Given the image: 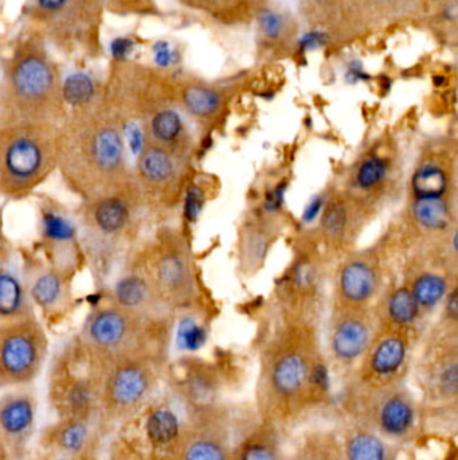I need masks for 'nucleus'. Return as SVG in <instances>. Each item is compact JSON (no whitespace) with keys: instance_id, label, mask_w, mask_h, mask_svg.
I'll use <instances>...</instances> for the list:
<instances>
[{"instance_id":"27","label":"nucleus","mask_w":458,"mask_h":460,"mask_svg":"<svg viewBox=\"0 0 458 460\" xmlns=\"http://www.w3.org/2000/svg\"><path fill=\"white\" fill-rule=\"evenodd\" d=\"M413 213L421 226L429 230H445L452 222V211L444 198L418 200L415 198Z\"/></svg>"},{"instance_id":"2","label":"nucleus","mask_w":458,"mask_h":460,"mask_svg":"<svg viewBox=\"0 0 458 460\" xmlns=\"http://www.w3.org/2000/svg\"><path fill=\"white\" fill-rule=\"evenodd\" d=\"M66 116L57 62L38 33L23 38L0 77V124L60 127Z\"/></svg>"},{"instance_id":"15","label":"nucleus","mask_w":458,"mask_h":460,"mask_svg":"<svg viewBox=\"0 0 458 460\" xmlns=\"http://www.w3.org/2000/svg\"><path fill=\"white\" fill-rule=\"evenodd\" d=\"M135 158L136 165L132 168V176L144 201L171 189L177 178L176 155L144 140Z\"/></svg>"},{"instance_id":"18","label":"nucleus","mask_w":458,"mask_h":460,"mask_svg":"<svg viewBox=\"0 0 458 460\" xmlns=\"http://www.w3.org/2000/svg\"><path fill=\"white\" fill-rule=\"evenodd\" d=\"M339 436L344 460H396V446L359 423L349 422Z\"/></svg>"},{"instance_id":"23","label":"nucleus","mask_w":458,"mask_h":460,"mask_svg":"<svg viewBox=\"0 0 458 460\" xmlns=\"http://www.w3.org/2000/svg\"><path fill=\"white\" fill-rule=\"evenodd\" d=\"M287 460H344L340 436L325 428L308 431Z\"/></svg>"},{"instance_id":"30","label":"nucleus","mask_w":458,"mask_h":460,"mask_svg":"<svg viewBox=\"0 0 458 460\" xmlns=\"http://www.w3.org/2000/svg\"><path fill=\"white\" fill-rule=\"evenodd\" d=\"M388 316L398 326H409L417 319L420 306L407 288H399L388 299Z\"/></svg>"},{"instance_id":"19","label":"nucleus","mask_w":458,"mask_h":460,"mask_svg":"<svg viewBox=\"0 0 458 460\" xmlns=\"http://www.w3.org/2000/svg\"><path fill=\"white\" fill-rule=\"evenodd\" d=\"M33 316H37L36 308L22 275L10 268V264L0 267V324Z\"/></svg>"},{"instance_id":"12","label":"nucleus","mask_w":458,"mask_h":460,"mask_svg":"<svg viewBox=\"0 0 458 460\" xmlns=\"http://www.w3.org/2000/svg\"><path fill=\"white\" fill-rule=\"evenodd\" d=\"M232 449L225 415L208 406L180 431L172 460H230Z\"/></svg>"},{"instance_id":"4","label":"nucleus","mask_w":458,"mask_h":460,"mask_svg":"<svg viewBox=\"0 0 458 460\" xmlns=\"http://www.w3.org/2000/svg\"><path fill=\"white\" fill-rule=\"evenodd\" d=\"M58 127L0 124V198L26 200L57 173Z\"/></svg>"},{"instance_id":"14","label":"nucleus","mask_w":458,"mask_h":460,"mask_svg":"<svg viewBox=\"0 0 458 460\" xmlns=\"http://www.w3.org/2000/svg\"><path fill=\"white\" fill-rule=\"evenodd\" d=\"M36 396L26 388H15L0 396V441L12 459L25 454L36 428Z\"/></svg>"},{"instance_id":"16","label":"nucleus","mask_w":458,"mask_h":460,"mask_svg":"<svg viewBox=\"0 0 458 460\" xmlns=\"http://www.w3.org/2000/svg\"><path fill=\"white\" fill-rule=\"evenodd\" d=\"M105 298L132 313L159 318L160 299L144 272L129 261H124Z\"/></svg>"},{"instance_id":"1","label":"nucleus","mask_w":458,"mask_h":460,"mask_svg":"<svg viewBox=\"0 0 458 460\" xmlns=\"http://www.w3.org/2000/svg\"><path fill=\"white\" fill-rule=\"evenodd\" d=\"M57 173L81 202L132 178L126 132L104 94L92 107L71 111L58 127Z\"/></svg>"},{"instance_id":"5","label":"nucleus","mask_w":458,"mask_h":460,"mask_svg":"<svg viewBox=\"0 0 458 460\" xmlns=\"http://www.w3.org/2000/svg\"><path fill=\"white\" fill-rule=\"evenodd\" d=\"M159 321L126 310L105 298L92 307L78 338L102 362L142 357L159 365L163 353Z\"/></svg>"},{"instance_id":"17","label":"nucleus","mask_w":458,"mask_h":460,"mask_svg":"<svg viewBox=\"0 0 458 460\" xmlns=\"http://www.w3.org/2000/svg\"><path fill=\"white\" fill-rule=\"evenodd\" d=\"M372 329L367 322L356 316H347L333 327L331 353L341 367L354 366L372 345Z\"/></svg>"},{"instance_id":"41","label":"nucleus","mask_w":458,"mask_h":460,"mask_svg":"<svg viewBox=\"0 0 458 460\" xmlns=\"http://www.w3.org/2000/svg\"><path fill=\"white\" fill-rule=\"evenodd\" d=\"M12 245L6 232L4 208L0 206V267L7 266L12 259Z\"/></svg>"},{"instance_id":"33","label":"nucleus","mask_w":458,"mask_h":460,"mask_svg":"<svg viewBox=\"0 0 458 460\" xmlns=\"http://www.w3.org/2000/svg\"><path fill=\"white\" fill-rule=\"evenodd\" d=\"M261 33L270 41H279L287 30V20L282 12L274 10H265L258 17Z\"/></svg>"},{"instance_id":"22","label":"nucleus","mask_w":458,"mask_h":460,"mask_svg":"<svg viewBox=\"0 0 458 460\" xmlns=\"http://www.w3.org/2000/svg\"><path fill=\"white\" fill-rule=\"evenodd\" d=\"M377 285V272L367 261L352 260L341 269V295L349 303L360 304L370 300Z\"/></svg>"},{"instance_id":"42","label":"nucleus","mask_w":458,"mask_h":460,"mask_svg":"<svg viewBox=\"0 0 458 460\" xmlns=\"http://www.w3.org/2000/svg\"><path fill=\"white\" fill-rule=\"evenodd\" d=\"M285 190H287V186H285L284 184L279 185V186L274 187V189L266 195V200H265V208H266V210L276 211L282 208V203H284Z\"/></svg>"},{"instance_id":"31","label":"nucleus","mask_w":458,"mask_h":460,"mask_svg":"<svg viewBox=\"0 0 458 460\" xmlns=\"http://www.w3.org/2000/svg\"><path fill=\"white\" fill-rule=\"evenodd\" d=\"M148 435L155 443L167 444L176 440L180 432L179 423L172 412L159 409L153 412L148 419Z\"/></svg>"},{"instance_id":"28","label":"nucleus","mask_w":458,"mask_h":460,"mask_svg":"<svg viewBox=\"0 0 458 460\" xmlns=\"http://www.w3.org/2000/svg\"><path fill=\"white\" fill-rule=\"evenodd\" d=\"M87 423L89 420L61 419L60 424L53 432V443L65 454H77L86 444L89 435Z\"/></svg>"},{"instance_id":"32","label":"nucleus","mask_w":458,"mask_h":460,"mask_svg":"<svg viewBox=\"0 0 458 460\" xmlns=\"http://www.w3.org/2000/svg\"><path fill=\"white\" fill-rule=\"evenodd\" d=\"M388 163L380 157H372L362 163L356 173V184L362 190L380 186L388 177Z\"/></svg>"},{"instance_id":"11","label":"nucleus","mask_w":458,"mask_h":460,"mask_svg":"<svg viewBox=\"0 0 458 460\" xmlns=\"http://www.w3.org/2000/svg\"><path fill=\"white\" fill-rule=\"evenodd\" d=\"M39 239L50 266L73 277L86 264L76 217L57 205L39 209Z\"/></svg>"},{"instance_id":"38","label":"nucleus","mask_w":458,"mask_h":460,"mask_svg":"<svg viewBox=\"0 0 458 460\" xmlns=\"http://www.w3.org/2000/svg\"><path fill=\"white\" fill-rule=\"evenodd\" d=\"M175 55H176V52L169 42L158 41L152 45L153 62L159 68L166 69L171 66L175 62Z\"/></svg>"},{"instance_id":"29","label":"nucleus","mask_w":458,"mask_h":460,"mask_svg":"<svg viewBox=\"0 0 458 460\" xmlns=\"http://www.w3.org/2000/svg\"><path fill=\"white\" fill-rule=\"evenodd\" d=\"M447 283L444 277L437 274H423L413 285L412 293L422 308H433L446 295Z\"/></svg>"},{"instance_id":"26","label":"nucleus","mask_w":458,"mask_h":460,"mask_svg":"<svg viewBox=\"0 0 458 460\" xmlns=\"http://www.w3.org/2000/svg\"><path fill=\"white\" fill-rule=\"evenodd\" d=\"M183 107L195 118H210L221 108V94L203 86H187L182 94Z\"/></svg>"},{"instance_id":"47","label":"nucleus","mask_w":458,"mask_h":460,"mask_svg":"<svg viewBox=\"0 0 458 460\" xmlns=\"http://www.w3.org/2000/svg\"><path fill=\"white\" fill-rule=\"evenodd\" d=\"M0 460H14L2 441H0Z\"/></svg>"},{"instance_id":"24","label":"nucleus","mask_w":458,"mask_h":460,"mask_svg":"<svg viewBox=\"0 0 458 460\" xmlns=\"http://www.w3.org/2000/svg\"><path fill=\"white\" fill-rule=\"evenodd\" d=\"M104 92L96 78L86 71H73L62 78V99L66 110H85L99 103Z\"/></svg>"},{"instance_id":"37","label":"nucleus","mask_w":458,"mask_h":460,"mask_svg":"<svg viewBox=\"0 0 458 460\" xmlns=\"http://www.w3.org/2000/svg\"><path fill=\"white\" fill-rule=\"evenodd\" d=\"M136 49V42L126 36H119L110 42V57L118 63L127 62Z\"/></svg>"},{"instance_id":"34","label":"nucleus","mask_w":458,"mask_h":460,"mask_svg":"<svg viewBox=\"0 0 458 460\" xmlns=\"http://www.w3.org/2000/svg\"><path fill=\"white\" fill-rule=\"evenodd\" d=\"M180 343L186 349L200 348L206 341V332L200 324H198L194 319L186 318L180 322L179 332H177Z\"/></svg>"},{"instance_id":"3","label":"nucleus","mask_w":458,"mask_h":460,"mask_svg":"<svg viewBox=\"0 0 458 460\" xmlns=\"http://www.w3.org/2000/svg\"><path fill=\"white\" fill-rule=\"evenodd\" d=\"M144 205L134 176L123 186L79 205L76 219L85 258L100 277L110 274L116 261H126Z\"/></svg>"},{"instance_id":"8","label":"nucleus","mask_w":458,"mask_h":460,"mask_svg":"<svg viewBox=\"0 0 458 460\" xmlns=\"http://www.w3.org/2000/svg\"><path fill=\"white\" fill-rule=\"evenodd\" d=\"M158 364L142 357L104 362L99 412L110 420L128 419L152 396Z\"/></svg>"},{"instance_id":"10","label":"nucleus","mask_w":458,"mask_h":460,"mask_svg":"<svg viewBox=\"0 0 458 460\" xmlns=\"http://www.w3.org/2000/svg\"><path fill=\"white\" fill-rule=\"evenodd\" d=\"M409 358V345L401 334H388L372 342L362 357V365L349 383L343 406L404 382L405 369Z\"/></svg>"},{"instance_id":"21","label":"nucleus","mask_w":458,"mask_h":460,"mask_svg":"<svg viewBox=\"0 0 458 460\" xmlns=\"http://www.w3.org/2000/svg\"><path fill=\"white\" fill-rule=\"evenodd\" d=\"M140 129L144 135V140L160 145L176 155L180 140L184 134V123L180 113L172 108H159L143 120Z\"/></svg>"},{"instance_id":"9","label":"nucleus","mask_w":458,"mask_h":460,"mask_svg":"<svg viewBox=\"0 0 458 460\" xmlns=\"http://www.w3.org/2000/svg\"><path fill=\"white\" fill-rule=\"evenodd\" d=\"M49 354L46 329L37 316L0 324V388H26Z\"/></svg>"},{"instance_id":"6","label":"nucleus","mask_w":458,"mask_h":460,"mask_svg":"<svg viewBox=\"0 0 458 460\" xmlns=\"http://www.w3.org/2000/svg\"><path fill=\"white\" fill-rule=\"evenodd\" d=\"M104 362L78 337L68 343L50 370V400L60 419L90 420L99 412Z\"/></svg>"},{"instance_id":"7","label":"nucleus","mask_w":458,"mask_h":460,"mask_svg":"<svg viewBox=\"0 0 458 460\" xmlns=\"http://www.w3.org/2000/svg\"><path fill=\"white\" fill-rule=\"evenodd\" d=\"M344 409L351 422L370 428L394 446L414 441L422 425L420 398H415L405 382L360 398Z\"/></svg>"},{"instance_id":"45","label":"nucleus","mask_w":458,"mask_h":460,"mask_svg":"<svg viewBox=\"0 0 458 460\" xmlns=\"http://www.w3.org/2000/svg\"><path fill=\"white\" fill-rule=\"evenodd\" d=\"M446 314L450 319L455 321L458 316V299H457V291H452L449 293V299H447L446 303Z\"/></svg>"},{"instance_id":"40","label":"nucleus","mask_w":458,"mask_h":460,"mask_svg":"<svg viewBox=\"0 0 458 460\" xmlns=\"http://www.w3.org/2000/svg\"><path fill=\"white\" fill-rule=\"evenodd\" d=\"M330 41V37L324 31L314 30L304 34L299 41V49L303 53L315 52L323 49Z\"/></svg>"},{"instance_id":"43","label":"nucleus","mask_w":458,"mask_h":460,"mask_svg":"<svg viewBox=\"0 0 458 460\" xmlns=\"http://www.w3.org/2000/svg\"><path fill=\"white\" fill-rule=\"evenodd\" d=\"M346 78L348 80V83L356 84L359 81L369 80L370 76L363 68L362 62L352 61V62H349L348 68H347Z\"/></svg>"},{"instance_id":"39","label":"nucleus","mask_w":458,"mask_h":460,"mask_svg":"<svg viewBox=\"0 0 458 460\" xmlns=\"http://www.w3.org/2000/svg\"><path fill=\"white\" fill-rule=\"evenodd\" d=\"M104 6L115 14L128 15L143 12L145 0H104Z\"/></svg>"},{"instance_id":"20","label":"nucleus","mask_w":458,"mask_h":460,"mask_svg":"<svg viewBox=\"0 0 458 460\" xmlns=\"http://www.w3.org/2000/svg\"><path fill=\"white\" fill-rule=\"evenodd\" d=\"M282 431L259 422L240 443L235 444L230 460H287Z\"/></svg>"},{"instance_id":"46","label":"nucleus","mask_w":458,"mask_h":460,"mask_svg":"<svg viewBox=\"0 0 458 460\" xmlns=\"http://www.w3.org/2000/svg\"><path fill=\"white\" fill-rule=\"evenodd\" d=\"M445 18H447L449 21H455V18H457V4H455V0H453L452 4H447L446 10H445Z\"/></svg>"},{"instance_id":"35","label":"nucleus","mask_w":458,"mask_h":460,"mask_svg":"<svg viewBox=\"0 0 458 460\" xmlns=\"http://www.w3.org/2000/svg\"><path fill=\"white\" fill-rule=\"evenodd\" d=\"M347 224L346 209L340 203H333L328 206L327 210L323 214V227L328 234H339Z\"/></svg>"},{"instance_id":"25","label":"nucleus","mask_w":458,"mask_h":460,"mask_svg":"<svg viewBox=\"0 0 458 460\" xmlns=\"http://www.w3.org/2000/svg\"><path fill=\"white\" fill-rule=\"evenodd\" d=\"M412 187L418 200L442 198L447 190L446 173L434 163H426L413 176Z\"/></svg>"},{"instance_id":"44","label":"nucleus","mask_w":458,"mask_h":460,"mask_svg":"<svg viewBox=\"0 0 458 460\" xmlns=\"http://www.w3.org/2000/svg\"><path fill=\"white\" fill-rule=\"evenodd\" d=\"M323 206H324V202H323L322 197H315L311 202L307 205L306 210H304L303 219L304 222H314L315 219L319 217V214L322 213Z\"/></svg>"},{"instance_id":"36","label":"nucleus","mask_w":458,"mask_h":460,"mask_svg":"<svg viewBox=\"0 0 458 460\" xmlns=\"http://www.w3.org/2000/svg\"><path fill=\"white\" fill-rule=\"evenodd\" d=\"M205 201L206 195L200 187L192 186L187 189L184 195V217L187 221H197L198 217L202 213Z\"/></svg>"},{"instance_id":"13","label":"nucleus","mask_w":458,"mask_h":460,"mask_svg":"<svg viewBox=\"0 0 458 460\" xmlns=\"http://www.w3.org/2000/svg\"><path fill=\"white\" fill-rule=\"evenodd\" d=\"M23 280L34 308L50 321H60L73 307V277L58 271L45 259H26Z\"/></svg>"}]
</instances>
